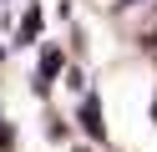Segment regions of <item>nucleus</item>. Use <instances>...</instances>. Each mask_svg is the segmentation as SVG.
Masks as SVG:
<instances>
[{"instance_id": "f257e3e1", "label": "nucleus", "mask_w": 157, "mask_h": 152, "mask_svg": "<svg viewBox=\"0 0 157 152\" xmlns=\"http://www.w3.org/2000/svg\"><path fill=\"white\" fill-rule=\"evenodd\" d=\"M81 127L91 132V137H101V132H106V127H101V101H96V96L81 101Z\"/></svg>"}, {"instance_id": "f03ea898", "label": "nucleus", "mask_w": 157, "mask_h": 152, "mask_svg": "<svg viewBox=\"0 0 157 152\" xmlns=\"http://www.w3.org/2000/svg\"><path fill=\"white\" fill-rule=\"evenodd\" d=\"M56 71H61V51H46V56H41V71H36V91H41V86H51V76H56Z\"/></svg>"}, {"instance_id": "7ed1b4c3", "label": "nucleus", "mask_w": 157, "mask_h": 152, "mask_svg": "<svg viewBox=\"0 0 157 152\" xmlns=\"http://www.w3.org/2000/svg\"><path fill=\"white\" fill-rule=\"evenodd\" d=\"M36 30H41V15H36V10H31V15H25V25H21V41H31Z\"/></svg>"}, {"instance_id": "20e7f679", "label": "nucleus", "mask_w": 157, "mask_h": 152, "mask_svg": "<svg viewBox=\"0 0 157 152\" xmlns=\"http://www.w3.org/2000/svg\"><path fill=\"white\" fill-rule=\"evenodd\" d=\"M152 122H157V101H152Z\"/></svg>"}]
</instances>
